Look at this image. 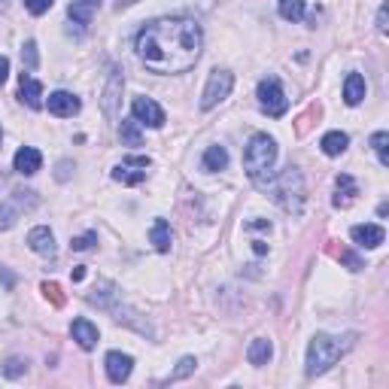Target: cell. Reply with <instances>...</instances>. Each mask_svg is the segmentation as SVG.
<instances>
[{
    "label": "cell",
    "mask_w": 389,
    "mask_h": 389,
    "mask_svg": "<svg viewBox=\"0 0 389 389\" xmlns=\"http://www.w3.org/2000/svg\"><path fill=\"white\" fill-rule=\"evenodd\" d=\"M204 34L192 18H155L137 34V58L152 73H186L201 58Z\"/></svg>",
    "instance_id": "1"
},
{
    "label": "cell",
    "mask_w": 389,
    "mask_h": 389,
    "mask_svg": "<svg viewBox=\"0 0 389 389\" xmlns=\"http://www.w3.org/2000/svg\"><path fill=\"white\" fill-rule=\"evenodd\" d=\"M274 161H277V143H274L268 134H256L253 140L246 143V152H244L246 177L253 180L256 186H268Z\"/></svg>",
    "instance_id": "2"
},
{
    "label": "cell",
    "mask_w": 389,
    "mask_h": 389,
    "mask_svg": "<svg viewBox=\"0 0 389 389\" xmlns=\"http://www.w3.org/2000/svg\"><path fill=\"white\" fill-rule=\"evenodd\" d=\"M344 350L347 347L341 344L338 338H331V335H313L310 347H308V374L317 377L322 371H329V368L335 365L341 356H344Z\"/></svg>",
    "instance_id": "3"
},
{
    "label": "cell",
    "mask_w": 389,
    "mask_h": 389,
    "mask_svg": "<svg viewBox=\"0 0 389 389\" xmlns=\"http://www.w3.org/2000/svg\"><path fill=\"white\" fill-rule=\"evenodd\" d=\"M274 201L280 204L286 213H292V216H298L301 207H304V180H301V171L298 168H286L280 173V180H277L274 186Z\"/></svg>",
    "instance_id": "4"
},
{
    "label": "cell",
    "mask_w": 389,
    "mask_h": 389,
    "mask_svg": "<svg viewBox=\"0 0 389 389\" xmlns=\"http://www.w3.org/2000/svg\"><path fill=\"white\" fill-rule=\"evenodd\" d=\"M258 107H262L268 116H274V119H280L286 110H289V100H286V95H283V86L274 77L258 82Z\"/></svg>",
    "instance_id": "5"
},
{
    "label": "cell",
    "mask_w": 389,
    "mask_h": 389,
    "mask_svg": "<svg viewBox=\"0 0 389 389\" xmlns=\"http://www.w3.org/2000/svg\"><path fill=\"white\" fill-rule=\"evenodd\" d=\"M231 86H235V77L228 70H213L207 79V88L201 95V110H213L216 104H222L231 95Z\"/></svg>",
    "instance_id": "6"
},
{
    "label": "cell",
    "mask_w": 389,
    "mask_h": 389,
    "mask_svg": "<svg viewBox=\"0 0 389 389\" xmlns=\"http://www.w3.org/2000/svg\"><path fill=\"white\" fill-rule=\"evenodd\" d=\"M146 168H150V159H146V155H128V159L113 171V180L125 183V186H140L146 180Z\"/></svg>",
    "instance_id": "7"
},
{
    "label": "cell",
    "mask_w": 389,
    "mask_h": 389,
    "mask_svg": "<svg viewBox=\"0 0 389 389\" xmlns=\"http://www.w3.org/2000/svg\"><path fill=\"white\" fill-rule=\"evenodd\" d=\"M131 110H134V119H137L140 125H150V128H161V125H164V110L155 104L152 98H146V95L134 98Z\"/></svg>",
    "instance_id": "8"
},
{
    "label": "cell",
    "mask_w": 389,
    "mask_h": 389,
    "mask_svg": "<svg viewBox=\"0 0 389 389\" xmlns=\"http://www.w3.org/2000/svg\"><path fill=\"white\" fill-rule=\"evenodd\" d=\"M122 88H125V77H122V70H113L110 73V82H107V88H104V113L113 119H119V100H122Z\"/></svg>",
    "instance_id": "9"
},
{
    "label": "cell",
    "mask_w": 389,
    "mask_h": 389,
    "mask_svg": "<svg viewBox=\"0 0 389 389\" xmlns=\"http://www.w3.org/2000/svg\"><path fill=\"white\" fill-rule=\"evenodd\" d=\"M131 368H134V359L128 353H119V350L107 353V377L113 383H125L131 377Z\"/></svg>",
    "instance_id": "10"
},
{
    "label": "cell",
    "mask_w": 389,
    "mask_h": 389,
    "mask_svg": "<svg viewBox=\"0 0 389 389\" xmlns=\"http://www.w3.org/2000/svg\"><path fill=\"white\" fill-rule=\"evenodd\" d=\"M350 237H353L356 246H365V249H377L386 240V231L381 225H356L350 231Z\"/></svg>",
    "instance_id": "11"
},
{
    "label": "cell",
    "mask_w": 389,
    "mask_h": 389,
    "mask_svg": "<svg viewBox=\"0 0 389 389\" xmlns=\"http://www.w3.org/2000/svg\"><path fill=\"white\" fill-rule=\"evenodd\" d=\"M49 113L52 116H77L79 113V98L70 95V91H55L49 95Z\"/></svg>",
    "instance_id": "12"
},
{
    "label": "cell",
    "mask_w": 389,
    "mask_h": 389,
    "mask_svg": "<svg viewBox=\"0 0 389 389\" xmlns=\"http://www.w3.org/2000/svg\"><path fill=\"white\" fill-rule=\"evenodd\" d=\"M43 164V155L40 150H34V146H22V150L15 152V171L22 173V177H34L37 171H40Z\"/></svg>",
    "instance_id": "13"
},
{
    "label": "cell",
    "mask_w": 389,
    "mask_h": 389,
    "mask_svg": "<svg viewBox=\"0 0 389 389\" xmlns=\"http://www.w3.org/2000/svg\"><path fill=\"white\" fill-rule=\"evenodd\" d=\"M27 246L34 249L37 256H43V258H55V237H52V231L49 228H34L31 235H27Z\"/></svg>",
    "instance_id": "14"
},
{
    "label": "cell",
    "mask_w": 389,
    "mask_h": 389,
    "mask_svg": "<svg viewBox=\"0 0 389 389\" xmlns=\"http://www.w3.org/2000/svg\"><path fill=\"white\" fill-rule=\"evenodd\" d=\"M98 9H100V0H73L70 9H67V15H70V22H73V25L88 27Z\"/></svg>",
    "instance_id": "15"
},
{
    "label": "cell",
    "mask_w": 389,
    "mask_h": 389,
    "mask_svg": "<svg viewBox=\"0 0 389 389\" xmlns=\"http://www.w3.org/2000/svg\"><path fill=\"white\" fill-rule=\"evenodd\" d=\"M18 98H22L31 110H40L43 107V86L34 77L22 73V82H18Z\"/></svg>",
    "instance_id": "16"
},
{
    "label": "cell",
    "mask_w": 389,
    "mask_h": 389,
    "mask_svg": "<svg viewBox=\"0 0 389 389\" xmlns=\"http://www.w3.org/2000/svg\"><path fill=\"white\" fill-rule=\"evenodd\" d=\"M70 331H73V341H77L82 350H91L98 344V326H91L88 319H73Z\"/></svg>",
    "instance_id": "17"
},
{
    "label": "cell",
    "mask_w": 389,
    "mask_h": 389,
    "mask_svg": "<svg viewBox=\"0 0 389 389\" xmlns=\"http://www.w3.org/2000/svg\"><path fill=\"white\" fill-rule=\"evenodd\" d=\"M356 194H359V186L353 183V177H350V173H341V177H338V194H335V201H331V204L344 210V207H350V204L356 201Z\"/></svg>",
    "instance_id": "18"
},
{
    "label": "cell",
    "mask_w": 389,
    "mask_h": 389,
    "mask_svg": "<svg viewBox=\"0 0 389 389\" xmlns=\"http://www.w3.org/2000/svg\"><path fill=\"white\" fill-rule=\"evenodd\" d=\"M271 356H274V347H271V341H268V338H256L253 344H249V350H246L249 365H256V368L268 365V362H271Z\"/></svg>",
    "instance_id": "19"
},
{
    "label": "cell",
    "mask_w": 389,
    "mask_h": 389,
    "mask_svg": "<svg viewBox=\"0 0 389 389\" xmlns=\"http://www.w3.org/2000/svg\"><path fill=\"white\" fill-rule=\"evenodd\" d=\"M344 100L350 107H356V104L365 100V79L359 77V73H350V77L344 79Z\"/></svg>",
    "instance_id": "20"
},
{
    "label": "cell",
    "mask_w": 389,
    "mask_h": 389,
    "mask_svg": "<svg viewBox=\"0 0 389 389\" xmlns=\"http://www.w3.org/2000/svg\"><path fill=\"white\" fill-rule=\"evenodd\" d=\"M204 171H210V173H216V171H225L228 168V152H225V146H210L207 152H204Z\"/></svg>",
    "instance_id": "21"
},
{
    "label": "cell",
    "mask_w": 389,
    "mask_h": 389,
    "mask_svg": "<svg viewBox=\"0 0 389 389\" xmlns=\"http://www.w3.org/2000/svg\"><path fill=\"white\" fill-rule=\"evenodd\" d=\"M150 240H152V246L159 249V253H168V249H171V225H168V219H155V225L150 231Z\"/></svg>",
    "instance_id": "22"
},
{
    "label": "cell",
    "mask_w": 389,
    "mask_h": 389,
    "mask_svg": "<svg viewBox=\"0 0 389 389\" xmlns=\"http://www.w3.org/2000/svg\"><path fill=\"white\" fill-rule=\"evenodd\" d=\"M347 143H350V137H347L344 131H329L326 137H322V143H319V146H322V152L335 159V155H341V152L347 150Z\"/></svg>",
    "instance_id": "23"
},
{
    "label": "cell",
    "mask_w": 389,
    "mask_h": 389,
    "mask_svg": "<svg viewBox=\"0 0 389 389\" xmlns=\"http://www.w3.org/2000/svg\"><path fill=\"white\" fill-rule=\"evenodd\" d=\"M140 122L137 119H122V128H119V134H122V143L128 146H140L143 137H140V128H137Z\"/></svg>",
    "instance_id": "24"
},
{
    "label": "cell",
    "mask_w": 389,
    "mask_h": 389,
    "mask_svg": "<svg viewBox=\"0 0 389 389\" xmlns=\"http://www.w3.org/2000/svg\"><path fill=\"white\" fill-rule=\"evenodd\" d=\"M280 15L286 22H301L304 18V0H280Z\"/></svg>",
    "instance_id": "25"
},
{
    "label": "cell",
    "mask_w": 389,
    "mask_h": 389,
    "mask_svg": "<svg viewBox=\"0 0 389 389\" xmlns=\"http://www.w3.org/2000/svg\"><path fill=\"white\" fill-rule=\"evenodd\" d=\"M371 146H374V152H377V159H381L383 168H389V134L386 131H377L371 137Z\"/></svg>",
    "instance_id": "26"
},
{
    "label": "cell",
    "mask_w": 389,
    "mask_h": 389,
    "mask_svg": "<svg viewBox=\"0 0 389 389\" xmlns=\"http://www.w3.org/2000/svg\"><path fill=\"white\" fill-rule=\"evenodd\" d=\"M25 371H27V362H25V359H18V356H13V359H6V362H4V374L9 377V381L22 377Z\"/></svg>",
    "instance_id": "27"
},
{
    "label": "cell",
    "mask_w": 389,
    "mask_h": 389,
    "mask_svg": "<svg viewBox=\"0 0 389 389\" xmlns=\"http://www.w3.org/2000/svg\"><path fill=\"white\" fill-rule=\"evenodd\" d=\"M22 61H25V67H27V70H37V64H40V55H37V43H34V40H27V43H25V49H22Z\"/></svg>",
    "instance_id": "28"
},
{
    "label": "cell",
    "mask_w": 389,
    "mask_h": 389,
    "mask_svg": "<svg viewBox=\"0 0 389 389\" xmlns=\"http://www.w3.org/2000/svg\"><path fill=\"white\" fill-rule=\"evenodd\" d=\"M194 365H198V362H194L192 356H186V359H183V362L177 365V371H173V374L168 377V383H177V381H183V377H189V374L194 371Z\"/></svg>",
    "instance_id": "29"
},
{
    "label": "cell",
    "mask_w": 389,
    "mask_h": 389,
    "mask_svg": "<svg viewBox=\"0 0 389 389\" xmlns=\"http://www.w3.org/2000/svg\"><path fill=\"white\" fill-rule=\"evenodd\" d=\"M95 240H98V235H95V231H88V235H82V237H73L70 240V249H77V253H86V249L95 246Z\"/></svg>",
    "instance_id": "30"
},
{
    "label": "cell",
    "mask_w": 389,
    "mask_h": 389,
    "mask_svg": "<svg viewBox=\"0 0 389 389\" xmlns=\"http://www.w3.org/2000/svg\"><path fill=\"white\" fill-rule=\"evenodd\" d=\"M40 289H43L46 298L55 304V308H61V304H64V295H61V286H58V283H43Z\"/></svg>",
    "instance_id": "31"
},
{
    "label": "cell",
    "mask_w": 389,
    "mask_h": 389,
    "mask_svg": "<svg viewBox=\"0 0 389 389\" xmlns=\"http://www.w3.org/2000/svg\"><path fill=\"white\" fill-rule=\"evenodd\" d=\"M331 253H335L341 262H347V268L350 271H359V268H362V258L359 256H353V253H347V249H338V246H331Z\"/></svg>",
    "instance_id": "32"
},
{
    "label": "cell",
    "mask_w": 389,
    "mask_h": 389,
    "mask_svg": "<svg viewBox=\"0 0 389 389\" xmlns=\"http://www.w3.org/2000/svg\"><path fill=\"white\" fill-rule=\"evenodd\" d=\"M52 4H55V0H25V9L31 15H43V13H49V9H52Z\"/></svg>",
    "instance_id": "33"
},
{
    "label": "cell",
    "mask_w": 389,
    "mask_h": 389,
    "mask_svg": "<svg viewBox=\"0 0 389 389\" xmlns=\"http://www.w3.org/2000/svg\"><path fill=\"white\" fill-rule=\"evenodd\" d=\"M6 77H9V58H4V55H0V86L6 82Z\"/></svg>",
    "instance_id": "34"
},
{
    "label": "cell",
    "mask_w": 389,
    "mask_h": 389,
    "mask_svg": "<svg viewBox=\"0 0 389 389\" xmlns=\"http://www.w3.org/2000/svg\"><path fill=\"white\" fill-rule=\"evenodd\" d=\"M386 27H389V25H386V4H383V6H381V13H377V31H383V34H386Z\"/></svg>",
    "instance_id": "35"
},
{
    "label": "cell",
    "mask_w": 389,
    "mask_h": 389,
    "mask_svg": "<svg viewBox=\"0 0 389 389\" xmlns=\"http://www.w3.org/2000/svg\"><path fill=\"white\" fill-rule=\"evenodd\" d=\"M82 277H86V268H82V265H77V268H73V280H82Z\"/></svg>",
    "instance_id": "36"
},
{
    "label": "cell",
    "mask_w": 389,
    "mask_h": 389,
    "mask_svg": "<svg viewBox=\"0 0 389 389\" xmlns=\"http://www.w3.org/2000/svg\"><path fill=\"white\" fill-rule=\"evenodd\" d=\"M131 4H137V0H116V6L122 9V6H131Z\"/></svg>",
    "instance_id": "37"
},
{
    "label": "cell",
    "mask_w": 389,
    "mask_h": 389,
    "mask_svg": "<svg viewBox=\"0 0 389 389\" xmlns=\"http://www.w3.org/2000/svg\"><path fill=\"white\" fill-rule=\"evenodd\" d=\"M4 4H6V0H0V9H4Z\"/></svg>",
    "instance_id": "38"
},
{
    "label": "cell",
    "mask_w": 389,
    "mask_h": 389,
    "mask_svg": "<svg viewBox=\"0 0 389 389\" xmlns=\"http://www.w3.org/2000/svg\"><path fill=\"white\" fill-rule=\"evenodd\" d=\"M0 140H4V131H0Z\"/></svg>",
    "instance_id": "39"
}]
</instances>
